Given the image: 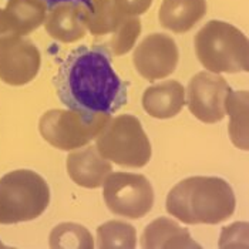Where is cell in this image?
Listing matches in <instances>:
<instances>
[{
    "instance_id": "1",
    "label": "cell",
    "mask_w": 249,
    "mask_h": 249,
    "mask_svg": "<svg viewBox=\"0 0 249 249\" xmlns=\"http://www.w3.org/2000/svg\"><path fill=\"white\" fill-rule=\"evenodd\" d=\"M56 86L63 104L86 115H111L127 103L124 83L98 49L84 46L71 52L58 70Z\"/></svg>"
},
{
    "instance_id": "2",
    "label": "cell",
    "mask_w": 249,
    "mask_h": 249,
    "mask_svg": "<svg viewBox=\"0 0 249 249\" xmlns=\"http://www.w3.org/2000/svg\"><path fill=\"white\" fill-rule=\"evenodd\" d=\"M167 211L178 221L215 225L232 216L236 199L231 185L218 177H190L168 192Z\"/></svg>"
},
{
    "instance_id": "3",
    "label": "cell",
    "mask_w": 249,
    "mask_h": 249,
    "mask_svg": "<svg viewBox=\"0 0 249 249\" xmlns=\"http://www.w3.org/2000/svg\"><path fill=\"white\" fill-rule=\"evenodd\" d=\"M195 54L211 73H239L249 70L247 36L227 21H208L194 38Z\"/></svg>"
},
{
    "instance_id": "4",
    "label": "cell",
    "mask_w": 249,
    "mask_h": 249,
    "mask_svg": "<svg viewBox=\"0 0 249 249\" xmlns=\"http://www.w3.org/2000/svg\"><path fill=\"white\" fill-rule=\"evenodd\" d=\"M50 202L43 177L30 170H16L0 178V224H19L38 218Z\"/></svg>"
},
{
    "instance_id": "5",
    "label": "cell",
    "mask_w": 249,
    "mask_h": 249,
    "mask_svg": "<svg viewBox=\"0 0 249 249\" xmlns=\"http://www.w3.org/2000/svg\"><path fill=\"white\" fill-rule=\"evenodd\" d=\"M96 148L120 167L141 168L151 158V144L140 120L131 114L111 118L97 135Z\"/></svg>"
},
{
    "instance_id": "6",
    "label": "cell",
    "mask_w": 249,
    "mask_h": 249,
    "mask_svg": "<svg viewBox=\"0 0 249 249\" xmlns=\"http://www.w3.org/2000/svg\"><path fill=\"white\" fill-rule=\"evenodd\" d=\"M110 120V114L86 115L74 110H50L41 115L38 130L50 145L71 151L97 138Z\"/></svg>"
},
{
    "instance_id": "7",
    "label": "cell",
    "mask_w": 249,
    "mask_h": 249,
    "mask_svg": "<svg viewBox=\"0 0 249 249\" xmlns=\"http://www.w3.org/2000/svg\"><path fill=\"white\" fill-rule=\"evenodd\" d=\"M87 30L96 37H107L115 56H123L134 47L141 33L138 16L123 13L114 0H89Z\"/></svg>"
},
{
    "instance_id": "8",
    "label": "cell",
    "mask_w": 249,
    "mask_h": 249,
    "mask_svg": "<svg viewBox=\"0 0 249 249\" xmlns=\"http://www.w3.org/2000/svg\"><path fill=\"white\" fill-rule=\"evenodd\" d=\"M103 185L106 205L115 215L138 219L153 208V185L141 174L111 173Z\"/></svg>"
},
{
    "instance_id": "9",
    "label": "cell",
    "mask_w": 249,
    "mask_h": 249,
    "mask_svg": "<svg viewBox=\"0 0 249 249\" xmlns=\"http://www.w3.org/2000/svg\"><path fill=\"white\" fill-rule=\"evenodd\" d=\"M231 87L227 80L211 71H201L192 77L187 87L188 108L199 121L213 124L227 115L225 101Z\"/></svg>"
},
{
    "instance_id": "10",
    "label": "cell",
    "mask_w": 249,
    "mask_h": 249,
    "mask_svg": "<svg viewBox=\"0 0 249 249\" xmlns=\"http://www.w3.org/2000/svg\"><path fill=\"white\" fill-rule=\"evenodd\" d=\"M179 58L178 46L171 36L154 33L144 38L135 49L133 63L135 70L150 81L173 74Z\"/></svg>"
},
{
    "instance_id": "11",
    "label": "cell",
    "mask_w": 249,
    "mask_h": 249,
    "mask_svg": "<svg viewBox=\"0 0 249 249\" xmlns=\"http://www.w3.org/2000/svg\"><path fill=\"white\" fill-rule=\"evenodd\" d=\"M40 52L33 41L20 37L0 47V80L10 86H24L40 70Z\"/></svg>"
},
{
    "instance_id": "12",
    "label": "cell",
    "mask_w": 249,
    "mask_h": 249,
    "mask_svg": "<svg viewBox=\"0 0 249 249\" xmlns=\"http://www.w3.org/2000/svg\"><path fill=\"white\" fill-rule=\"evenodd\" d=\"M89 7L83 1H60L52 6L44 20L46 32L57 41L74 43L87 32Z\"/></svg>"
},
{
    "instance_id": "13",
    "label": "cell",
    "mask_w": 249,
    "mask_h": 249,
    "mask_svg": "<svg viewBox=\"0 0 249 249\" xmlns=\"http://www.w3.org/2000/svg\"><path fill=\"white\" fill-rule=\"evenodd\" d=\"M66 167L69 177L77 185L90 190L101 187L113 171L110 161L98 153L96 147H86L69 154Z\"/></svg>"
},
{
    "instance_id": "14",
    "label": "cell",
    "mask_w": 249,
    "mask_h": 249,
    "mask_svg": "<svg viewBox=\"0 0 249 249\" xmlns=\"http://www.w3.org/2000/svg\"><path fill=\"white\" fill-rule=\"evenodd\" d=\"M185 106V90L175 80L148 87L142 96V107L154 118L165 120L178 114Z\"/></svg>"
},
{
    "instance_id": "15",
    "label": "cell",
    "mask_w": 249,
    "mask_h": 249,
    "mask_svg": "<svg viewBox=\"0 0 249 249\" xmlns=\"http://www.w3.org/2000/svg\"><path fill=\"white\" fill-rule=\"evenodd\" d=\"M141 247L148 249L201 248V245L192 239L188 231L165 216L157 218L147 225L141 235Z\"/></svg>"
},
{
    "instance_id": "16",
    "label": "cell",
    "mask_w": 249,
    "mask_h": 249,
    "mask_svg": "<svg viewBox=\"0 0 249 249\" xmlns=\"http://www.w3.org/2000/svg\"><path fill=\"white\" fill-rule=\"evenodd\" d=\"M207 13L205 0H162L158 19L164 29L187 33Z\"/></svg>"
},
{
    "instance_id": "17",
    "label": "cell",
    "mask_w": 249,
    "mask_h": 249,
    "mask_svg": "<svg viewBox=\"0 0 249 249\" xmlns=\"http://www.w3.org/2000/svg\"><path fill=\"white\" fill-rule=\"evenodd\" d=\"M4 12L19 36L30 35L38 29L47 16L46 0H9Z\"/></svg>"
},
{
    "instance_id": "18",
    "label": "cell",
    "mask_w": 249,
    "mask_h": 249,
    "mask_svg": "<svg viewBox=\"0 0 249 249\" xmlns=\"http://www.w3.org/2000/svg\"><path fill=\"white\" fill-rule=\"evenodd\" d=\"M225 111L231 117L232 142L241 150H248V91H231L225 101Z\"/></svg>"
},
{
    "instance_id": "19",
    "label": "cell",
    "mask_w": 249,
    "mask_h": 249,
    "mask_svg": "<svg viewBox=\"0 0 249 249\" xmlns=\"http://www.w3.org/2000/svg\"><path fill=\"white\" fill-rule=\"evenodd\" d=\"M137 232L124 221H108L97 228V247L101 249H133Z\"/></svg>"
},
{
    "instance_id": "20",
    "label": "cell",
    "mask_w": 249,
    "mask_h": 249,
    "mask_svg": "<svg viewBox=\"0 0 249 249\" xmlns=\"http://www.w3.org/2000/svg\"><path fill=\"white\" fill-rule=\"evenodd\" d=\"M50 247L58 249H91L93 236L87 228L73 222H63L50 232Z\"/></svg>"
},
{
    "instance_id": "21",
    "label": "cell",
    "mask_w": 249,
    "mask_h": 249,
    "mask_svg": "<svg viewBox=\"0 0 249 249\" xmlns=\"http://www.w3.org/2000/svg\"><path fill=\"white\" fill-rule=\"evenodd\" d=\"M114 1L123 13L128 16H140L151 7L154 0H114Z\"/></svg>"
},
{
    "instance_id": "22",
    "label": "cell",
    "mask_w": 249,
    "mask_h": 249,
    "mask_svg": "<svg viewBox=\"0 0 249 249\" xmlns=\"http://www.w3.org/2000/svg\"><path fill=\"white\" fill-rule=\"evenodd\" d=\"M21 36L18 35V32L15 30L12 21L9 20L4 9H0V47L6 46L15 40H18Z\"/></svg>"
},
{
    "instance_id": "23",
    "label": "cell",
    "mask_w": 249,
    "mask_h": 249,
    "mask_svg": "<svg viewBox=\"0 0 249 249\" xmlns=\"http://www.w3.org/2000/svg\"><path fill=\"white\" fill-rule=\"evenodd\" d=\"M47 4H56V3H60V1H70V0H46ZM76 1H89V0H76Z\"/></svg>"
}]
</instances>
